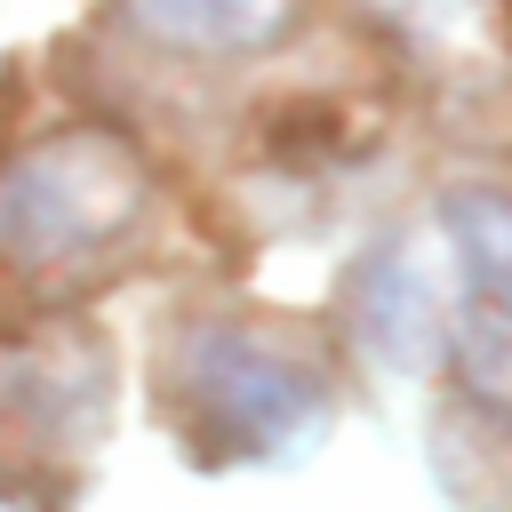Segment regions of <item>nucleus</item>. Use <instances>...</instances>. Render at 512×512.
Wrapping results in <instances>:
<instances>
[{"instance_id":"f03ea898","label":"nucleus","mask_w":512,"mask_h":512,"mask_svg":"<svg viewBox=\"0 0 512 512\" xmlns=\"http://www.w3.org/2000/svg\"><path fill=\"white\" fill-rule=\"evenodd\" d=\"M144 208V168L104 128H72L0 168V256L80 264L104 256Z\"/></svg>"},{"instance_id":"f257e3e1","label":"nucleus","mask_w":512,"mask_h":512,"mask_svg":"<svg viewBox=\"0 0 512 512\" xmlns=\"http://www.w3.org/2000/svg\"><path fill=\"white\" fill-rule=\"evenodd\" d=\"M184 440L216 464H280L328 432V376L256 328H192L176 360Z\"/></svg>"},{"instance_id":"7ed1b4c3","label":"nucleus","mask_w":512,"mask_h":512,"mask_svg":"<svg viewBox=\"0 0 512 512\" xmlns=\"http://www.w3.org/2000/svg\"><path fill=\"white\" fill-rule=\"evenodd\" d=\"M352 328H360V352L392 376H424L440 360V336H448V280L440 264L416 248V240H392L360 264L352 280Z\"/></svg>"},{"instance_id":"423d86ee","label":"nucleus","mask_w":512,"mask_h":512,"mask_svg":"<svg viewBox=\"0 0 512 512\" xmlns=\"http://www.w3.org/2000/svg\"><path fill=\"white\" fill-rule=\"evenodd\" d=\"M440 232L456 248V280H488V288H512V192H456L440 208Z\"/></svg>"},{"instance_id":"39448f33","label":"nucleus","mask_w":512,"mask_h":512,"mask_svg":"<svg viewBox=\"0 0 512 512\" xmlns=\"http://www.w3.org/2000/svg\"><path fill=\"white\" fill-rule=\"evenodd\" d=\"M440 344L456 352V376H464L480 400L512 408V288L456 280V304H448V336H440Z\"/></svg>"},{"instance_id":"20e7f679","label":"nucleus","mask_w":512,"mask_h":512,"mask_svg":"<svg viewBox=\"0 0 512 512\" xmlns=\"http://www.w3.org/2000/svg\"><path fill=\"white\" fill-rule=\"evenodd\" d=\"M128 24L184 56H248L296 24V0H128Z\"/></svg>"}]
</instances>
